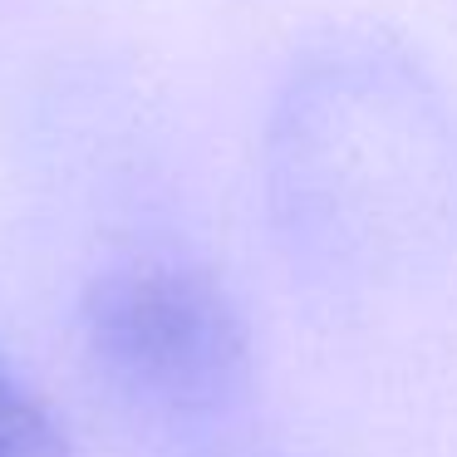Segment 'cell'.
Returning a JSON list of instances; mask_svg holds the SVG:
<instances>
[{
	"label": "cell",
	"instance_id": "6da1fadb",
	"mask_svg": "<svg viewBox=\"0 0 457 457\" xmlns=\"http://www.w3.org/2000/svg\"><path fill=\"white\" fill-rule=\"evenodd\" d=\"M290 217L354 261L398 256L447 207L453 123L437 89L384 45L329 50L290 89L280 123Z\"/></svg>",
	"mask_w": 457,
	"mask_h": 457
},
{
	"label": "cell",
	"instance_id": "3957f363",
	"mask_svg": "<svg viewBox=\"0 0 457 457\" xmlns=\"http://www.w3.org/2000/svg\"><path fill=\"white\" fill-rule=\"evenodd\" d=\"M0 457H74L50 408L0 364Z\"/></svg>",
	"mask_w": 457,
	"mask_h": 457
},
{
	"label": "cell",
	"instance_id": "7a4b0ae2",
	"mask_svg": "<svg viewBox=\"0 0 457 457\" xmlns=\"http://www.w3.org/2000/svg\"><path fill=\"white\" fill-rule=\"evenodd\" d=\"M79 325L99 374L162 418H221L251 388V325L197 266H113L84 290Z\"/></svg>",
	"mask_w": 457,
	"mask_h": 457
}]
</instances>
